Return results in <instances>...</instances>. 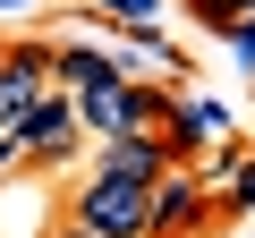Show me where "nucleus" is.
<instances>
[{
    "mask_svg": "<svg viewBox=\"0 0 255 238\" xmlns=\"http://www.w3.org/2000/svg\"><path fill=\"white\" fill-rule=\"evenodd\" d=\"M230 51H238V60H247V68H255V9H247V17H238V26H230Z\"/></svg>",
    "mask_w": 255,
    "mask_h": 238,
    "instance_id": "9",
    "label": "nucleus"
},
{
    "mask_svg": "<svg viewBox=\"0 0 255 238\" xmlns=\"http://www.w3.org/2000/svg\"><path fill=\"white\" fill-rule=\"evenodd\" d=\"M187 9H196L204 26H221V34H230V26H238V17L255 9V0H187Z\"/></svg>",
    "mask_w": 255,
    "mask_h": 238,
    "instance_id": "8",
    "label": "nucleus"
},
{
    "mask_svg": "<svg viewBox=\"0 0 255 238\" xmlns=\"http://www.w3.org/2000/svg\"><path fill=\"white\" fill-rule=\"evenodd\" d=\"M51 238H94V230H77V221H60V230H51Z\"/></svg>",
    "mask_w": 255,
    "mask_h": 238,
    "instance_id": "11",
    "label": "nucleus"
},
{
    "mask_svg": "<svg viewBox=\"0 0 255 238\" xmlns=\"http://www.w3.org/2000/svg\"><path fill=\"white\" fill-rule=\"evenodd\" d=\"M43 94H51V51H34V43H17V51H0V136H26V119L43 111Z\"/></svg>",
    "mask_w": 255,
    "mask_h": 238,
    "instance_id": "3",
    "label": "nucleus"
},
{
    "mask_svg": "<svg viewBox=\"0 0 255 238\" xmlns=\"http://www.w3.org/2000/svg\"><path fill=\"white\" fill-rule=\"evenodd\" d=\"M153 9H162V0H102V17L128 26V34H153Z\"/></svg>",
    "mask_w": 255,
    "mask_h": 238,
    "instance_id": "7",
    "label": "nucleus"
},
{
    "mask_svg": "<svg viewBox=\"0 0 255 238\" xmlns=\"http://www.w3.org/2000/svg\"><path fill=\"white\" fill-rule=\"evenodd\" d=\"M17 162H26V153H17V145H9V136H0V179H9V170H17Z\"/></svg>",
    "mask_w": 255,
    "mask_h": 238,
    "instance_id": "10",
    "label": "nucleus"
},
{
    "mask_svg": "<svg viewBox=\"0 0 255 238\" xmlns=\"http://www.w3.org/2000/svg\"><path fill=\"white\" fill-rule=\"evenodd\" d=\"M77 230L94 238H153V187H128V179H77Z\"/></svg>",
    "mask_w": 255,
    "mask_h": 238,
    "instance_id": "2",
    "label": "nucleus"
},
{
    "mask_svg": "<svg viewBox=\"0 0 255 238\" xmlns=\"http://www.w3.org/2000/svg\"><path fill=\"white\" fill-rule=\"evenodd\" d=\"M94 179H128V187H162V179H170V153H162V136H111V145L94 153Z\"/></svg>",
    "mask_w": 255,
    "mask_h": 238,
    "instance_id": "4",
    "label": "nucleus"
},
{
    "mask_svg": "<svg viewBox=\"0 0 255 238\" xmlns=\"http://www.w3.org/2000/svg\"><path fill=\"white\" fill-rule=\"evenodd\" d=\"M204 196H213V187H204L196 170H170V179L153 187V238H187V230L204 221Z\"/></svg>",
    "mask_w": 255,
    "mask_h": 238,
    "instance_id": "5",
    "label": "nucleus"
},
{
    "mask_svg": "<svg viewBox=\"0 0 255 238\" xmlns=\"http://www.w3.org/2000/svg\"><path fill=\"white\" fill-rule=\"evenodd\" d=\"M221 204H230V213H255V145L230 162V179H221Z\"/></svg>",
    "mask_w": 255,
    "mask_h": 238,
    "instance_id": "6",
    "label": "nucleus"
},
{
    "mask_svg": "<svg viewBox=\"0 0 255 238\" xmlns=\"http://www.w3.org/2000/svg\"><path fill=\"white\" fill-rule=\"evenodd\" d=\"M162 102H170L162 85H136V77L111 68V77L77 102V128H94L102 145H111V136H162Z\"/></svg>",
    "mask_w": 255,
    "mask_h": 238,
    "instance_id": "1",
    "label": "nucleus"
}]
</instances>
